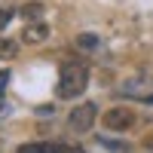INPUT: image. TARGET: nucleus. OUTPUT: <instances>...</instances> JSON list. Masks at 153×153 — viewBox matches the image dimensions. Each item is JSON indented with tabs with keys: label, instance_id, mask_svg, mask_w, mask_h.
<instances>
[{
	"label": "nucleus",
	"instance_id": "obj_8",
	"mask_svg": "<svg viewBox=\"0 0 153 153\" xmlns=\"http://www.w3.org/2000/svg\"><path fill=\"white\" fill-rule=\"evenodd\" d=\"M19 16L28 19V22H37V19L43 16V3H25V6L19 9Z\"/></svg>",
	"mask_w": 153,
	"mask_h": 153
},
{
	"label": "nucleus",
	"instance_id": "obj_12",
	"mask_svg": "<svg viewBox=\"0 0 153 153\" xmlns=\"http://www.w3.org/2000/svg\"><path fill=\"white\" fill-rule=\"evenodd\" d=\"M37 113H40V117H49V113H52V107H49V104H43V107H37Z\"/></svg>",
	"mask_w": 153,
	"mask_h": 153
},
{
	"label": "nucleus",
	"instance_id": "obj_1",
	"mask_svg": "<svg viewBox=\"0 0 153 153\" xmlns=\"http://www.w3.org/2000/svg\"><path fill=\"white\" fill-rule=\"evenodd\" d=\"M89 86V68L83 61H65L58 71V86H55V95L61 101H74L86 92Z\"/></svg>",
	"mask_w": 153,
	"mask_h": 153
},
{
	"label": "nucleus",
	"instance_id": "obj_2",
	"mask_svg": "<svg viewBox=\"0 0 153 153\" xmlns=\"http://www.w3.org/2000/svg\"><path fill=\"white\" fill-rule=\"evenodd\" d=\"M101 123H104L107 132H129L138 123V117L132 107H110L107 113H101Z\"/></svg>",
	"mask_w": 153,
	"mask_h": 153
},
{
	"label": "nucleus",
	"instance_id": "obj_11",
	"mask_svg": "<svg viewBox=\"0 0 153 153\" xmlns=\"http://www.w3.org/2000/svg\"><path fill=\"white\" fill-rule=\"evenodd\" d=\"M101 144H104V147H110V150H129L126 144H113V141H107V138H101Z\"/></svg>",
	"mask_w": 153,
	"mask_h": 153
},
{
	"label": "nucleus",
	"instance_id": "obj_7",
	"mask_svg": "<svg viewBox=\"0 0 153 153\" xmlns=\"http://www.w3.org/2000/svg\"><path fill=\"white\" fill-rule=\"evenodd\" d=\"M19 55V43L9 40V37H0V61H9Z\"/></svg>",
	"mask_w": 153,
	"mask_h": 153
},
{
	"label": "nucleus",
	"instance_id": "obj_6",
	"mask_svg": "<svg viewBox=\"0 0 153 153\" xmlns=\"http://www.w3.org/2000/svg\"><path fill=\"white\" fill-rule=\"evenodd\" d=\"M22 40H25V43H43V40H49V25H43L40 19H37V22H31L28 28H25Z\"/></svg>",
	"mask_w": 153,
	"mask_h": 153
},
{
	"label": "nucleus",
	"instance_id": "obj_4",
	"mask_svg": "<svg viewBox=\"0 0 153 153\" xmlns=\"http://www.w3.org/2000/svg\"><path fill=\"white\" fill-rule=\"evenodd\" d=\"M120 95H126V98H138V101H153V83H150V80H141V76L126 80V83L120 86Z\"/></svg>",
	"mask_w": 153,
	"mask_h": 153
},
{
	"label": "nucleus",
	"instance_id": "obj_3",
	"mask_svg": "<svg viewBox=\"0 0 153 153\" xmlns=\"http://www.w3.org/2000/svg\"><path fill=\"white\" fill-rule=\"evenodd\" d=\"M95 117H98V107L92 104V101H86V104H76V107L71 110L68 126H71L74 132H89V129H92V123H95Z\"/></svg>",
	"mask_w": 153,
	"mask_h": 153
},
{
	"label": "nucleus",
	"instance_id": "obj_10",
	"mask_svg": "<svg viewBox=\"0 0 153 153\" xmlns=\"http://www.w3.org/2000/svg\"><path fill=\"white\" fill-rule=\"evenodd\" d=\"M16 16H19L16 9H0V31H3V28H6V25H9L12 19H16Z\"/></svg>",
	"mask_w": 153,
	"mask_h": 153
},
{
	"label": "nucleus",
	"instance_id": "obj_9",
	"mask_svg": "<svg viewBox=\"0 0 153 153\" xmlns=\"http://www.w3.org/2000/svg\"><path fill=\"white\" fill-rule=\"evenodd\" d=\"M76 46L86 49V52H92V49L101 46V40H98V34H80V37H76Z\"/></svg>",
	"mask_w": 153,
	"mask_h": 153
},
{
	"label": "nucleus",
	"instance_id": "obj_5",
	"mask_svg": "<svg viewBox=\"0 0 153 153\" xmlns=\"http://www.w3.org/2000/svg\"><path fill=\"white\" fill-rule=\"evenodd\" d=\"M16 153H86L83 147H71V144H49V141H34V144H22Z\"/></svg>",
	"mask_w": 153,
	"mask_h": 153
}]
</instances>
